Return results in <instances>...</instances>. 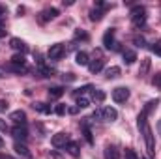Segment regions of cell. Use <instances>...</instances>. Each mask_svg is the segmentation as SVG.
Wrapping results in <instances>:
<instances>
[{
	"label": "cell",
	"mask_w": 161,
	"mask_h": 159,
	"mask_svg": "<svg viewBox=\"0 0 161 159\" xmlns=\"http://www.w3.org/2000/svg\"><path fill=\"white\" fill-rule=\"evenodd\" d=\"M6 71H13V73H28V68L26 66H15V64H9L6 68Z\"/></svg>",
	"instance_id": "44dd1931"
},
{
	"label": "cell",
	"mask_w": 161,
	"mask_h": 159,
	"mask_svg": "<svg viewBox=\"0 0 161 159\" xmlns=\"http://www.w3.org/2000/svg\"><path fill=\"white\" fill-rule=\"evenodd\" d=\"M137 127H139V131H141V133H142V137H144L148 156H150V157H154V154H156V140H154L152 127H150V123H148V116H146L144 112H141V114L137 116Z\"/></svg>",
	"instance_id": "6da1fadb"
},
{
	"label": "cell",
	"mask_w": 161,
	"mask_h": 159,
	"mask_svg": "<svg viewBox=\"0 0 161 159\" xmlns=\"http://www.w3.org/2000/svg\"><path fill=\"white\" fill-rule=\"evenodd\" d=\"M0 146H4V139L2 137H0Z\"/></svg>",
	"instance_id": "ee69618b"
},
{
	"label": "cell",
	"mask_w": 161,
	"mask_h": 159,
	"mask_svg": "<svg viewBox=\"0 0 161 159\" xmlns=\"http://www.w3.org/2000/svg\"><path fill=\"white\" fill-rule=\"evenodd\" d=\"M11 135H13L17 140H19V139H21V140H26V139H28V131H26V125H15V127L11 129Z\"/></svg>",
	"instance_id": "8fae6325"
},
{
	"label": "cell",
	"mask_w": 161,
	"mask_h": 159,
	"mask_svg": "<svg viewBox=\"0 0 161 159\" xmlns=\"http://www.w3.org/2000/svg\"><path fill=\"white\" fill-rule=\"evenodd\" d=\"M122 56H124V62H125L127 66L135 64V60H137V52H135V51H131V49L124 51V52H122Z\"/></svg>",
	"instance_id": "ac0fdd59"
},
{
	"label": "cell",
	"mask_w": 161,
	"mask_h": 159,
	"mask_svg": "<svg viewBox=\"0 0 161 159\" xmlns=\"http://www.w3.org/2000/svg\"><path fill=\"white\" fill-rule=\"evenodd\" d=\"M120 73H122V69L118 68V66H111V68H107L105 69V79H118L120 77Z\"/></svg>",
	"instance_id": "9a60e30c"
},
{
	"label": "cell",
	"mask_w": 161,
	"mask_h": 159,
	"mask_svg": "<svg viewBox=\"0 0 161 159\" xmlns=\"http://www.w3.org/2000/svg\"><path fill=\"white\" fill-rule=\"evenodd\" d=\"M125 159H141V157L135 154V150H131V148H125Z\"/></svg>",
	"instance_id": "836d02e7"
},
{
	"label": "cell",
	"mask_w": 161,
	"mask_h": 159,
	"mask_svg": "<svg viewBox=\"0 0 161 159\" xmlns=\"http://www.w3.org/2000/svg\"><path fill=\"white\" fill-rule=\"evenodd\" d=\"M129 88L127 86H118V88H114L113 90V99L116 101V103H125L127 99H129Z\"/></svg>",
	"instance_id": "277c9868"
},
{
	"label": "cell",
	"mask_w": 161,
	"mask_h": 159,
	"mask_svg": "<svg viewBox=\"0 0 161 159\" xmlns=\"http://www.w3.org/2000/svg\"><path fill=\"white\" fill-rule=\"evenodd\" d=\"M64 56H66V47H64V43H54V45H51L49 51H47V58H49V60H60V58H64Z\"/></svg>",
	"instance_id": "3957f363"
},
{
	"label": "cell",
	"mask_w": 161,
	"mask_h": 159,
	"mask_svg": "<svg viewBox=\"0 0 161 159\" xmlns=\"http://www.w3.org/2000/svg\"><path fill=\"white\" fill-rule=\"evenodd\" d=\"M99 112H101L99 122H114V120L118 118V112L113 107H103V109H99Z\"/></svg>",
	"instance_id": "8992f818"
},
{
	"label": "cell",
	"mask_w": 161,
	"mask_h": 159,
	"mask_svg": "<svg viewBox=\"0 0 161 159\" xmlns=\"http://www.w3.org/2000/svg\"><path fill=\"white\" fill-rule=\"evenodd\" d=\"M152 84H154V86H158V88H161V73H158V75L152 79Z\"/></svg>",
	"instance_id": "d590c367"
},
{
	"label": "cell",
	"mask_w": 161,
	"mask_h": 159,
	"mask_svg": "<svg viewBox=\"0 0 161 159\" xmlns=\"http://www.w3.org/2000/svg\"><path fill=\"white\" fill-rule=\"evenodd\" d=\"M4 36H6V30H2V28H0V38H4Z\"/></svg>",
	"instance_id": "7bdbcfd3"
},
{
	"label": "cell",
	"mask_w": 161,
	"mask_h": 159,
	"mask_svg": "<svg viewBox=\"0 0 161 159\" xmlns=\"http://www.w3.org/2000/svg\"><path fill=\"white\" fill-rule=\"evenodd\" d=\"M103 19V9L99 8V9H92L90 11V21H94V23H97V21H101Z\"/></svg>",
	"instance_id": "d4e9b609"
},
{
	"label": "cell",
	"mask_w": 161,
	"mask_h": 159,
	"mask_svg": "<svg viewBox=\"0 0 161 159\" xmlns=\"http://www.w3.org/2000/svg\"><path fill=\"white\" fill-rule=\"evenodd\" d=\"M40 71L43 73V77H53V73H54V69H51V68H45V66H41Z\"/></svg>",
	"instance_id": "d6a6232c"
},
{
	"label": "cell",
	"mask_w": 161,
	"mask_h": 159,
	"mask_svg": "<svg viewBox=\"0 0 161 159\" xmlns=\"http://www.w3.org/2000/svg\"><path fill=\"white\" fill-rule=\"evenodd\" d=\"M34 109L38 111V112H43V114H51V105H47V103H34Z\"/></svg>",
	"instance_id": "7402d4cb"
},
{
	"label": "cell",
	"mask_w": 161,
	"mask_h": 159,
	"mask_svg": "<svg viewBox=\"0 0 161 159\" xmlns=\"http://www.w3.org/2000/svg\"><path fill=\"white\" fill-rule=\"evenodd\" d=\"M66 150H68V154H69L71 157H79V156H80L79 144H77V142H73V140H69V142L66 144Z\"/></svg>",
	"instance_id": "e0dca14e"
},
{
	"label": "cell",
	"mask_w": 161,
	"mask_h": 159,
	"mask_svg": "<svg viewBox=\"0 0 161 159\" xmlns=\"http://www.w3.org/2000/svg\"><path fill=\"white\" fill-rule=\"evenodd\" d=\"M13 148H15V152L21 156V157H25V159H32V152L23 144V142H15L13 144Z\"/></svg>",
	"instance_id": "4fadbf2b"
},
{
	"label": "cell",
	"mask_w": 161,
	"mask_h": 159,
	"mask_svg": "<svg viewBox=\"0 0 161 159\" xmlns=\"http://www.w3.org/2000/svg\"><path fill=\"white\" fill-rule=\"evenodd\" d=\"M54 112H56L58 116H64V114L68 112V107H66V105H56V107H54Z\"/></svg>",
	"instance_id": "4dcf8cb0"
},
{
	"label": "cell",
	"mask_w": 161,
	"mask_h": 159,
	"mask_svg": "<svg viewBox=\"0 0 161 159\" xmlns=\"http://www.w3.org/2000/svg\"><path fill=\"white\" fill-rule=\"evenodd\" d=\"M9 64H15V66H26V58H25V54H13Z\"/></svg>",
	"instance_id": "603a6c76"
},
{
	"label": "cell",
	"mask_w": 161,
	"mask_h": 159,
	"mask_svg": "<svg viewBox=\"0 0 161 159\" xmlns=\"http://www.w3.org/2000/svg\"><path fill=\"white\" fill-rule=\"evenodd\" d=\"M73 40L75 41H88L90 40V36H88V32H84V30H75Z\"/></svg>",
	"instance_id": "484cf974"
},
{
	"label": "cell",
	"mask_w": 161,
	"mask_h": 159,
	"mask_svg": "<svg viewBox=\"0 0 161 159\" xmlns=\"http://www.w3.org/2000/svg\"><path fill=\"white\" fill-rule=\"evenodd\" d=\"M133 43H135L137 47H144V45H146V40H144L142 36H133Z\"/></svg>",
	"instance_id": "1f68e13d"
},
{
	"label": "cell",
	"mask_w": 161,
	"mask_h": 159,
	"mask_svg": "<svg viewBox=\"0 0 161 159\" xmlns=\"http://www.w3.org/2000/svg\"><path fill=\"white\" fill-rule=\"evenodd\" d=\"M158 105H159V99H158V97H156V99H150V101H148V103L144 105L142 112H144L146 116H150V114H152V112H154V111L158 109Z\"/></svg>",
	"instance_id": "2e32d148"
},
{
	"label": "cell",
	"mask_w": 161,
	"mask_h": 159,
	"mask_svg": "<svg viewBox=\"0 0 161 159\" xmlns=\"http://www.w3.org/2000/svg\"><path fill=\"white\" fill-rule=\"evenodd\" d=\"M131 23H133V26H137V28H141V26L146 25V9H144L142 6H135V8L131 9Z\"/></svg>",
	"instance_id": "7a4b0ae2"
},
{
	"label": "cell",
	"mask_w": 161,
	"mask_h": 159,
	"mask_svg": "<svg viewBox=\"0 0 161 159\" xmlns=\"http://www.w3.org/2000/svg\"><path fill=\"white\" fill-rule=\"evenodd\" d=\"M88 90H92V86H90V84H86V86H80L79 90H75V92H73V96H75V97H80V96H82V94H86Z\"/></svg>",
	"instance_id": "83f0119b"
},
{
	"label": "cell",
	"mask_w": 161,
	"mask_h": 159,
	"mask_svg": "<svg viewBox=\"0 0 161 159\" xmlns=\"http://www.w3.org/2000/svg\"><path fill=\"white\" fill-rule=\"evenodd\" d=\"M105 159H120V150L116 144H107L105 146Z\"/></svg>",
	"instance_id": "7c38bea8"
},
{
	"label": "cell",
	"mask_w": 161,
	"mask_h": 159,
	"mask_svg": "<svg viewBox=\"0 0 161 159\" xmlns=\"http://www.w3.org/2000/svg\"><path fill=\"white\" fill-rule=\"evenodd\" d=\"M148 69H150V58H142V62H141V69H139V75L144 77V75L148 73Z\"/></svg>",
	"instance_id": "cb8c5ba5"
},
{
	"label": "cell",
	"mask_w": 161,
	"mask_h": 159,
	"mask_svg": "<svg viewBox=\"0 0 161 159\" xmlns=\"http://www.w3.org/2000/svg\"><path fill=\"white\" fill-rule=\"evenodd\" d=\"M82 133H84V137H86V140H88V142L92 144V142H94V139H92V133H90V129H88L86 125H82Z\"/></svg>",
	"instance_id": "e575fe53"
},
{
	"label": "cell",
	"mask_w": 161,
	"mask_h": 159,
	"mask_svg": "<svg viewBox=\"0 0 161 159\" xmlns=\"http://www.w3.org/2000/svg\"><path fill=\"white\" fill-rule=\"evenodd\" d=\"M8 109V103H4V101H0V111H6Z\"/></svg>",
	"instance_id": "60d3db41"
},
{
	"label": "cell",
	"mask_w": 161,
	"mask_h": 159,
	"mask_svg": "<svg viewBox=\"0 0 161 159\" xmlns=\"http://www.w3.org/2000/svg\"><path fill=\"white\" fill-rule=\"evenodd\" d=\"M4 19H6V8H4V6H0V25L4 23Z\"/></svg>",
	"instance_id": "8d00e7d4"
},
{
	"label": "cell",
	"mask_w": 161,
	"mask_h": 159,
	"mask_svg": "<svg viewBox=\"0 0 161 159\" xmlns=\"http://www.w3.org/2000/svg\"><path fill=\"white\" fill-rule=\"evenodd\" d=\"M0 159H15V157H11V156H8V154H0Z\"/></svg>",
	"instance_id": "b9f144b4"
},
{
	"label": "cell",
	"mask_w": 161,
	"mask_h": 159,
	"mask_svg": "<svg viewBox=\"0 0 161 159\" xmlns=\"http://www.w3.org/2000/svg\"><path fill=\"white\" fill-rule=\"evenodd\" d=\"M150 49H152V52H154L156 56H161V40H158L152 47H150Z\"/></svg>",
	"instance_id": "f546056e"
},
{
	"label": "cell",
	"mask_w": 161,
	"mask_h": 159,
	"mask_svg": "<svg viewBox=\"0 0 161 159\" xmlns=\"http://www.w3.org/2000/svg\"><path fill=\"white\" fill-rule=\"evenodd\" d=\"M103 66H105V60H103V58H96V60H92V62L88 64V69H90L92 73H99V71L103 69Z\"/></svg>",
	"instance_id": "5bb4252c"
},
{
	"label": "cell",
	"mask_w": 161,
	"mask_h": 159,
	"mask_svg": "<svg viewBox=\"0 0 161 159\" xmlns=\"http://www.w3.org/2000/svg\"><path fill=\"white\" fill-rule=\"evenodd\" d=\"M0 129H2V131H8V125H6V122H2V120H0Z\"/></svg>",
	"instance_id": "f35d334b"
},
{
	"label": "cell",
	"mask_w": 161,
	"mask_h": 159,
	"mask_svg": "<svg viewBox=\"0 0 161 159\" xmlns=\"http://www.w3.org/2000/svg\"><path fill=\"white\" fill-rule=\"evenodd\" d=\"M9 120L15 123V125H26V112L25 111H13L11 114H9Z\"/></svg>",
	"instance_id": "9c48e42d"
},
{
	"label": "cell",
	"mask_w": 161,
	"mask_h": 159,
	"mask_svg": "<svg viewBox=\"0 0 161 159\" xmlns=\"http://www.w3.org/2000/svg\"><path fill=\"white\" fill-rule=\"evenodd\" d=\"M69 142V135L68 133H64V131H60V133H56V135H53V139H51V144L54 146V148H66V144Z\"/></svg>",
	"instance_id": "5b68a950"
},
{
	"label": "cell",
	"mask_w": 161,
	"mask_h": 159,
	"mask_svg": "<svg viewBox=\"0 0 161 159\" xmlns=\"http://www.w3.org/2000/svg\"><path fill=\"white\" fill-rule=\"evenodd\" d=\"M56 17H58V9H56V8H47V9L40 11L38 21H40V23H47V21H53V19H56Z\"/></svg>",
	"instance_id": "52a82bcc"
},
{
	"label": "cell",
	"mask_w": 161,
	"mask_h": 159,
	"mask_svg": "<svg viewBox=\"0 0 161 159\" xmlns=\"http://www.w3.org/2000/svg\"><path fill=\"white\" fill-rule=\"evenodd\" d=\"M64 96V88L62 86H53V88H49V99H58V97H62Z\"/></svg>",
	"instance_id": "ffe728a7"
},
{
	"label": "cell",
	"mask_w": 161,
	"mask_h": 159,
	"mask_svg": "<svg viewBox=\"0 0 161 159\" xmlns=\"http://www.w3.org/2000/svg\"><path fill=\"white\" fill-rule=\"evenodd\" d=\"M103 45H105V49H118L116 47V43H114V28H109L107 32H105V36H103Z\"/></svg>",
	"instance_id": "ba28073f"
},
{
	"label": "cell",
	"mask_w": 161,
	"mask_h": 159,
	"mask_svg": "<svg viewBox=\"0 0 161 159\" xmlns=\"http://www.w3.org/2000/svg\"><path fill=\"white\" fill-rule=\"evenodd\" d=\"M6 75H8V71H6V68H2V66H0V79H2V77H6Z\"/></svg>",
	"instance_id": "74e56055"
},
{
	"label": "cell",
	"mask_w": 161,
	"mask_h": 159,
	"mask_svg": "<svg viewBox=\"0 0 161 159\" xmlns=\"http://www.w3.org/2000/svg\"><path fill=\"white\" fill-rule=\"evenodd\" d=\"M9 47L13 49V51H17V52H21V54H25L26 51H28V47H26V43L23 40H19V38H11L9 40Z\"/></svg>",
	"instance_id": "30bf717a"
},
{
	"label": "cell",
	"mask_w": 161,
	"mask_h": 159,
	"mask_svg": "<svg viewBox=\"0 0 161 159\" xmlns=\"http://www.w3.org/2000/svg\"><path fill=\"white\" fill-rule=\"evenodd\" d=\"M75 62H77L79 66H88V64H90V56H88L84 51H79V52L75 54Z\"/></svg>",
	"instance_id": "d6986e66"
},
{
	"label": "cell",
	"mask_w": 161,
	"mask_h": 159,
	"mask_svg": "<svg viewBox=\"0 0 161 159\" xmlns=\"http://www.w3.org/2000/svg\"><path fill=\"white\" fill-rule=\"evenodd\" d=\"M90 107V101L86 97H77V109H86Z\"/></svg>",
	"instance_id": "f1b7e54d"
},
{
	"label": "cell",
	"mask_w": 161,
	"mask_h": 159,
	"mask_svg": "<svg viewBox=\"0 0 161 159\" xmlns=\"http://www.w3.org/2000/svg\"><path fill=\"white\" fill-rule=\"evenodd\" d=\"M92 97H94V101H96V103H103V101H105V92L96 88V90H94V94H92Z\"/></svg>",
	"instance_id": "4316f807"
},
{
	"label": "cell",
	"mask_w": 161,
	"mask_h": 159,
	"mask_svg": "<svg viewBox=\"0 0 161 159\" xmlns=\"http://www.w3.org/2000/svg\"><path fill=\"white\" fill-rule=\"evenodd\" d=\"M64 80H75V77H73V75H71V73H68V77H66V75H64Z\"/></svg>",
	"instance_id": "ab89813d"
}]
</instances>
